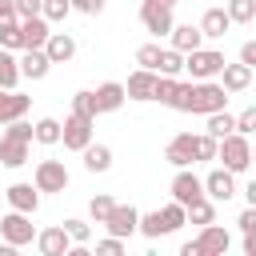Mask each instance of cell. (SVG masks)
Masks as SVG:
<instances>
[{"label": "cell", "instance_id": "6da1fadb", "mask_svg": "<svg viewBox=\"0 0 256 256\" xmlns=\"http://www.w3.org/2000/svg\"><path fill=\"white\" fill-rule=\"evenodd\" d=\"M228 88L220 80H192V92H188V112L192 116H208L216 108H228Z\"/></svg>", "mask_w": 256, "mask_h": 256}, {"label": "cell", "instance_id": "7a4b0ae2", "mask_svg": "<svg viewBox=\"0 0 256 256\" xmlns=\"http://www.w3.org/2000/svg\"><path fill=\"white\" fill-rule=\"evenodd\" d=\"M216 160L228 168V172H248L252 168V136H244V132H228L220 144H216Z\"/></svg>", "mask_w": 256, "mask_h": 256}, {"label": "cell", "instance_id": "3957f363", "mask_svg": "<svg viewBox=\"0 0 256 256\" xmlns=\"http://www.w3.org/2000/svg\"><path fill=\"white\" fill-rule=\"evenodd\" d=\"M96 136V116H84V112H68L64 124H60V144L68 152H84Z\"/></svg>", "mask_w": 256, "mask_h": 256}, {"label": "cell", "instance_id": "277c9868", "mask_svg": "<svg viewBox=\"0 0 256 256\" xmlns=\"http://www.w3.org/2000/svg\"><path fill=\"white\" fill-rule=\"evenodd\" d=\"M220 68H224V52L220 48H192V52H184V72L192 76V80H216L220 76Z\"/></svg>", "mask_w": 256, "mask_h": 256}, {"label": "cell", "instance_id": "5b68a950", "mask_svg": "<svg viewBox=\"0 0 256 256\" xmlns=\"http://www.w3.org/2000/svg\"><path fill=\"white\" fill-rule=\"evenodd\" d=\"M36 224H32V216L28 212H4L0 216V240L4 244H12V248H24V244H36Z\"/></svg>", "mask_w": 256, "mask_h": 256}, {"label": "cell", "instance_id": "8992f818", "mask_svg": "<svg viewBox=\"0 0 256 256\" xmlns=\"http://www.w3.org/2000/svg\"><path fill=\"white\" fill-rule=\"evenodd\" d=\"M140 24H144V32H152V36L160 40V36H168V32H172L176 16H172V8H168V4H156V0H140Z\"/></svg>", "mask_w": 256, "mask_h": 256}, {"label": "cell", "instance_id": "52a82bcc", "mask_svg": "<svg viewBox=\"0 0 256 256\" xmlns=\"http://www.w3.org/2000/svg\"><path fill=\"white\" fill-rule=\"evenodd\" d=\"M164 160H168L172 168H192V164H200V156H196V132H176V136L164 144Z\"/></svg>", "mask_w": 256, "mask_h": 256}, {"label": "cell", "instance_id": "ba28073f", "mask_svg": "<svg viewBox=\"0 0 256 256\" xmlns=\"http://www.w3.org/2000/svg\"><path fill=\"white\" fill-rule=\"evenodd\" d=\"M68 168H64V160H40L36 168H32V184L40 188V192H64L68 188Z\"/></svg>", "mask_w": 256, "mask_h": 256}, {"label": "cell", "instance_id": "9c48e42d", "mask_svg": "<svg viewBox=\"0 0 256 256\" xmlns=\"http://www.w3.org/2000/svg\"><path fill=\"white\" fill-rule=\"evenodd\" d=\"M236 192H240V188H236V172H228L224 164H220V168H212V172L204 176V196H208V200L228 204Z\"/></svg>", "mask_w": 256, "mask_h": 256}, {"label": "cell", "instance_id": "30bf717a", "mask_svg": "<svg viewBox=\"0 0 256 256\" xmlns=\"http://www.w3.org/2000/svg\"><path fill=\"white\" fill-rule=\"evenodd\" d=\"M168 192H172V200H180V204L188 208L192 200H200V196H204V176H196L192 168H176V176H172Z\"/></svg>", "mask_w": 256, "mask_h": 256}, {"label": "cell", "instance_id": "8fae6325", "mask_svg": "<svg viewBox=\"0 0 256 256\" xmlns=\"http://www.w3.org/2000/svg\"><path fill=\"white\" fill-rule=\"evenodd\" d=\"M4 200H8V208L36 216V208H40V188H36L32 180H12V184L4 188Z\"/></svg>", "mask_w": 256, "mask_h": 256}, {"label": "cell", "instance_id": "7c38bea8", "mask_svg": "<svg viewBox=\"0 0 256 256\" xmlns=\"http://www.w3.org/2000/svg\"><path fill=\"white\" fill-rule=\"evenodd\" d=\"M196 248H200V256H224V252L232 248V232H228V228H220V224L212 220V224H204V228H200Z\"/></svg>", "mask_w": 256, "mask_h": 256}, {"label": "cell", "instance_id": "4fadbf2b", "mask_svg": "<svg viewBox=\"0 0 256 256\" xmlns=\"http://www.w3.org/2000/svg\"><path fill=\"white\" fill-rule=\"evenodd\" d=\"M104 228H108L112 236H120V240H128V236H136V228H140V212H136L132 204H116V208L108 212V220H104Z\"/></svg>", "mask_w": 256, "mask_h": 256}, {"label": "cell", "instance_id": "5bb4252c", "mask_svg": "<svg viewBox=\"0 0 256 256\" xmlns=\"http://www.w3.org/2000/svg\"><path fill=\"white\" fill-rule=\"evenodd\" d=\"M36 248H40V256H68L72 236L64 232V224H52V228H40L36 232Z\"/></svg>", "mask_w": 256, "mask_h": 256}, {"label": "cell", "instance_id": "9a60e30c", "mask_svg": "<svg viewBox=\"0 0 256 256\" xmlns=\"http://www.w3.org/2000/svg\"><path fill=\"white\" fill-rule=\"evenodd\" d=\"M32 156V140H20V136H0V164L4 168H24Z\"/></svg>", "mask_w": 256, "mask_h": 256}, {"label": "cell", "instance_id": "2e32d148", "mask_svg": "<svg viewBox=\"0 0 256 256\" xmlns=\"http://www.w3.org/2000/svg\"><path fill=\"white\" fill-rule=\"evenodd\" d=\"M156 76L160 72H152V68H136L128 80H124V92H128V100H152V92H156Z\"/></svg>", "mask_w": 256, "mask_h": 256}, {"label": "cell", "instance_id": "e0dca14e", "mask_svg": "<svg viewBox=\"0 0 256 256\" xmlns=\"http://www.w3.org/2000/svg\"><path fill=\"white\" fill-rule=\"evenodd\" d=\"M92 92H96V112H100V116H104V112H120L124 100H128V92H124L120 80H104V84L92 88Z\"/></svg>", "mask_w": 256, "mask_h": 256}, {"label": "cell", "instance_id": "ac0fdd59", "mask_svg": "<svg viewBox=\"0 0 256 256\" xmlns=\"http://www.w3.org/2000/svg\"><path fill=\"white\" fill-rule=\"evenodd\" d=\"M28 108H32V96H24L16 88H0V124L28 116Z\"/></svg>", "mask_w": 256, "mask_h": 256}, {"label": "cell", "instance_id": "d6986e66", "mask_svg": "<svg viewBox=\"0 0 256 256\" xmlns=\"http://www.w3.org/2000/svg\"><path fill=\"white\" fill-rule=\"evenodd\" d=\"M48 68H52V60H48L44 48H24V52H20V76H24V80H44Z\"/></svg>", "mask_w": 256, "mask_h": 256}, {"label": "cell", "instance_id": "ffe728a7", "mask_svg": "<svg viewBox=\"0 0 256 256\" xmlns=\"http://www.w3.org/2000/svg\"><path fill=\"white\" fill-rule=\"evenodd\" d=\"M228 28H232L228 8H208V12L200 16V32H204V40H224Z\"/></svg>", "mask_w": 256, "mask_h": 256}, {"label": "cell", "instance_id": "44dd1931", "mask_svg": "<svg viewBox=\"0 0 256 256\" xmlns=\"http://www.w3.org/2000/svg\"><path fill=\"white\" fill-rule=\"evenodd\" d=\"M44 52H48L52 64H68V60L76 56V36H68V32H48Z\"/></svg>", "mask_w": 256, "mask_h": 256}, {"label": "cell", "instance_id": "7402d4cb", "mask_svg": "<svg viewBox=\"0 0 256 256\" xmlns=\"http://www.w3.org/2000/svg\"><path fill=\"white\" fill-rule=\"evenodd\" d=\"M168 44H172L176 52H192V48L204 44V32H200V24H172Z\"/></svg>", "mask_w": 256, "mask_h": 256}, {"label": "cell", "instance_id": "603a6c76", "mask_svg": "<svg viewBox=\"0 0 256 256\" xmlns=\"http://www.w3.org/2000/svg\"><path fill=\"white\" fill-rule=\"evenodd\" d=\"M216 80H220L228 92H244V88L252 84V68H248L244 60H236V64H228V60H224V68H220V76H216Z\"/></svg>", "mask_w": 256, "mask_h": 256}, {"label": "cell", "instance_id": "cb8c5ba5", "mask_svg": "<svg viewBox=\"0 0 256 256\" xmlns=\"http://www.w3.org/2000/svg\"><path fill=\"white\" fill-rule=\"evenodd\" d=\"M48 32H52V24H48L44 16H28V20H20V36H24V48H44ZM24 48H20V52H24Z\"/></svg>", "mask_w": 256, "mask_h": 256}, {"label": "cell", "instance_id": "d4e9b609", "mask_svg": "<svg viewBox=\"0 0 256 256\" xmlns=\"http://www.w3.org/2000/svg\"><path fill=\"white\" fill-rule=\"evenodd\" d=\"M204 132H208V136H216V140H224L228 132H236V116H232L228 108H216V112H208V116H204Z\"/></svg>", "mask_w": 256, "mask_h": 256}, {"label": "cell", "instance_id": "484cf974", "mask_svg": "<svg viewBox=\"0 0 256 256\" xmlns=\"http://www.w3.org/2000/svg\"><path fill=\"white\" fill-rule=\"evenodd\" d=\"M80 156H84V168H88L92 176H96V172H108V168H112V148H108V144H96V140H92V144H88V148H84Z\"/></svg>", "mask_w": 256, "mask_h": 256}, {"label": "cell", "instance_id": "4316f807", "mask_svg": "<svg viewBox=\"0 0 256 256\" xmlns=\"http://www.w3.org/2000/svg\"><path fill=\"white\" fill-rule=\"evenodd\" d=\"M24 76H20V52H8L0 48V88H16Z\"/></svg>", "mask_w": 256, "mask_h": 256}, {"label": "cell", "instance_id": "83f0119b", "mask_svg": "<svg viewBox=\"0 0 256 256\" xmlns=\"http://www.w3.org/2000/svg\"><path fill=\"white\" fill-rule=\"evenodd\" d=\"M32 140L44 144V148L60 144V120H56V116H40V120L32 124Z\"/></svg>", "mask_w": 256, "mask_h": 256}, {"label": "cell", "instance_id": "f1b7e54d", "mask_svg": "<svg viewBox=\"0 0 256 256\" xmlns=\"http://www.w3.org/2000/svg\"><path fill=\"white\" fill-rule=\"evenodd\" d=\"M140 236H148V240H160V236H168V224H164V212L160 208H152V212H140V228H136Z\"/></svg>", "mask_w": 256, "mask_h": 256}, {"label": "cell", "instance_id": "f546056e", "mask_svg": "<svg viewBox=\"0 0 256 256\" xmlns=\"http://www.w3.org/2000/svg\"><path fill=\"white\" fill-rule=\"evenodd\" d=\"M0 48H8V52H20V48H24L20 16H4V20H0Z\"/></svg>", "mask_w": 256, "mask_h": 256}, {"label": "cell", "instance_id": "4dcf8cb0", "mask_svg": "<svg viewBox=\"0 0 256 256\" xmlns=\"http://www.w3.org/2000/svg\"><path fill=\"white\" fill-rule=\"evenodd\" d=\"M184 212H188V224H200V228H204V224H212V220H216V200L200 196V200H192Z\"/></svg>", "mask_w": 256, "mask_h": 256}, {"label": "cell", "instance_id": "1f68e13d", "mask_svg": "<svg viewBox=\"0 0 256 256\" xmlns=\"http://www.w3.org/2000/svg\"><path fill=\"white\" fill-rule=\"evenodd\" d=\"M156 72H160V76H180V72H184V52H176L172 44H164V48H160Z\"/></svg>", "mask_w": 256, "mask_h": 256}, {"label": "cell", "instance_id": "d6a6232c", "mask_svg": "<svg viewBox=\"0 0 256 256\" xmlns=\"http://www.w3.org/2000/svg\"><path fill=\"white\" fill-rule=\"evenodd\" d=\"M160 212H164L168 236H172V232H180V228L188 224V212H184V204H180V200H168V204H160Z\"/></svg>", "mask_w": 256, "mask_h": 256}, {"label": "cell", "instance_id": "836d02e7", "mask_svg": "<svg viewBox=\"0 0 256 256\" xmlns=\"http://www.w3.org/2000/svg\"><path fill=\"white\" fill-rule=\"evenodd\" d=\"M40 16L48 24H60V20L72 16V0H40Z\"/></svg>", "mask_w": 256, "mask_h": 256}, {"label": "cell", "instance_id": "e575fe53", "mask_svg": "<svg viewBox=\"0 0 256 256\" xmlns=\"http://www.w3.org/2000/svg\"><path fill=\"white\" fill-rule=\"evenodd\" d=\"M224 8L232 16V24H252L256 20V0H228Z\"/></svg>", "mask_w": 256, "mask_h": 256}, {"label": "cell", "instance_id": "d590c367", "mask_svg": "<svg viewBox=\"0 0 256 256\" xmlns=\"http://www.w3.org/2000/svg\"><path fill=\"white\" fill-rule=\"evenodd\" d=\"M176 88H180V80H176V76H156V92H152V100H160L164 108H172Z\"/></svg>", "mask_w": 256, "mask_h": 256}, {"label": "cell", "instance_id": "8d00e7d4", "mask_svg": "<svg viewBox=\"0 0 256 256\" xmlns=\"http://www.w3.org/2000/svg\"><path fill=\"white\" fill-rule=\"evenodd\" d=\"M112 208H116V200H112V196H104V192H100V196H92V200H88V216H92V224H104Z\"/></svg>", "mask_w": 256, "mask_h": 256}, {"label": "cell", "instance_id": "74e56055", "mask_svg": "<svg viewBox=\"0 0 256 256\" xmlns=\"http://www.w3.org/2000/svg\"><path fill=\"white\" fill-rule=\"evenodd\" d=\"M64 232L72 236V244H88V240H92V224L80 220V216H68V220H64Z\"/></svg>", "mask_w": 256, "mask_h": 256}, {"label": "cell", "instance_id": "f35d334b", "mask_svg": "<svg viewBox=\"0 0 256 256\" xmlns=\"http://www.w3.org/2000/svg\"><path fill=\"white\" fill-rule=\"evenodd\" d=\"M136 64L156 72V64H160V40H152V44H140V48H136Z\"/></svg>", "mask_w": 256, "mask_h": 256}, {"label": "cell", "instance_id": "ab89813d", "mask_svg": "<svg viewBox=\"0 0 256 256\" xmlns=\"http://www.w3.org/2000/svg\"><path fill=\"white\" fill-rule=\"evenodd\" d=\"M72 112H84V116H100V112H96V92H92V88L76 92V96H72Z\"/></svg>", "mask_w": 256, "mask_h": 256}, {"label": "cell", "instance_id": "60d3db41", "mask_svg": "<svg viewBox=\"0 0 256 256\" xmlns=\"http://www.w3.org/2000/svg\"><path fill=\"white\" fill-rule=\"evenodd\" d=\"M216 136H208V132H196V156L200 160H216Z\"/></svg>", "mask_w": 256, "mask_h": 256}, {"label": "cell", "instance_id": "b9f144b4", "mask_svg": "<svg viewBox=\"0 0 256 256\" xmlns=\"http://www.w3.org/2000/svg\"><path fill=\"white\" fill-rule=\"evenodd\" d=\"M236 132H244V136H256V104H248L244 112H236Z\"/></svg>", "mask_w": 256, "mask_h": 256}, {"label": "cell", "instance_id": "7bdbcfd3", "mask_svg": "<svg viewBox=\"0 0 256 256\" xmlns=\"http://www.w3.org/2000/svg\"><path fill=\"white\" fill-rule=\"evenodd\" d=\"M96 252H100V256H124V240L108 232L104 240H96Z\"/></svg>", "mask_w": 256, "mask_h": 256}, {"label": "cell", "instance_id": "ee69618b", "mask_svg": "<svg viewBox=\"0 0 256 256\" xmlns=\"http://www.w3.org/2000/svg\"><path fill=\"white\" fill-rule=\"evenodd\" d=\"M108 0H72V12H84V16H100Z\"/></svg>", "mask_w": 256, "mask_h": 256}, {"label": "cell", "instance_id": "f6af8a7d", "mask_svg": "<svg viewBox=\"0 0 256 256\" xmlns=\"http://www.w3.org/2000/svg\"><path fill=\"white\" fill-rule=\"evenodd\" d=\"M236 228H240V232H248V228H256V204H248V208H244V212L236 216Z\"/></svg>", "mask_w": 256, "mask_h": 256}, {"label": "cell", "instance_id": "bcb514c9", "mask_svg": "<svg viewBox=\"0 0 256 256\" xmlns=\"http://www.w3.org/2000/svg\"><path fill=\"white\" fill-rule=\"evenodd\" d=\"M16 16H20V20L40 16V0H16Z\"/></svg>", "mask_w": 256, "mask_h": 256}, {"label": "cell", "instance_id": "7dc6e473", "mask_svg": "<svg viewBox=\"0 0 256 256\" xmlns=\"http://www.w3.org/2000/svg\"><path fill=\"white\" fill-rule=\"evenodd\" d=\"M240 60L256 72V40H244V44H240Z\"/></svg>", "mask_w": 256, "mask_h": 256}, {"label": "cell", "instance_id": "c3c4849f", "mask_svg": "<svg viewBox=\"0 0 256 256\" xmlns=\"http://www.w3.org/2000/svg\"><path fill=\"white\" fill-rule=\"evenodd\" d=\"M240 236H244V256H256V228H248Z\"/></svg>", "mask_w": 256, "mask_h": 256}, {"label": "cell", "instance_id": "681fc988", "mask_svg": "<svg viewBox=\"0 0 256 256\" xmlns=\"http://www.w3.org/2000/svg\"><path fill=\"white\" fill-rule=\"evenodd\" d=\"M244 200H248V204H256V176L244 184Z\"/></svg>", "mask_w": 256, "mask_h": 256}, {"label": "cell", "instance_id": "f907efd6", "mask_svg": "<svg viewBox=\"0 0 256 256\" xmlns=\"http://www.w3.org/2000/svg\"><path fill=\"white\" fill-rule=\"evenodd\" d=\"M4 16H16V0H0V20Z\"/></svg>", "mask_w": 256, "mask_h": 256}, {"label": "cell", "instance_id": "816d5d0a", "mask_svg": "<svg viewBox=\"0 0 256 256\" xmlns=\"http://www.w3.org/2000/svg\"><path fill=\"white\" fill-rule=\"evenodd\" d=\"M180 256H200V248H196V240H188V244H180Z\"/></svg>", "mask_w": 256, "mask_h": 256}, {"label": "cell", "instance_id": "f5cc1de1", "mask_svg": "<svg viewBox=\"0 0 256 256\" xmlns=\"http://www.w3.org/2000/svg\"><path fill=\"white\" fill-rule=\"evenodd\" d=\"M156 4H168V8H176V4H180V0H156Z\"/></svg>", "mask_w": 256, "mask_h": 256}, {"label": "cell", "instance_id": "db71d44e", "mask_svg": "<svg viewBox=\"0 0 256 256\" xmlns=\"http://www.w3.org/2000/svg\"><path fill=\"white\" fill-rule=\"evenodd\" d=\"M252 164H256V144H252Z\"/></svg>", "mask_w": 256, "mask_h": 256}, {"label": "cell", "instance_id": "11a10c76", "mask_svg": "<svg viewBox=\"0 0 256 256\" xmlns=\"http://www.w3.org/2000/svg\"><path fill=\"white\" fill-rule=\"evenodd\" d=\"M0 196H4V188H0Z\"/></svg>", "mask_w": 256, "mask_h": 256}]
</instances>
